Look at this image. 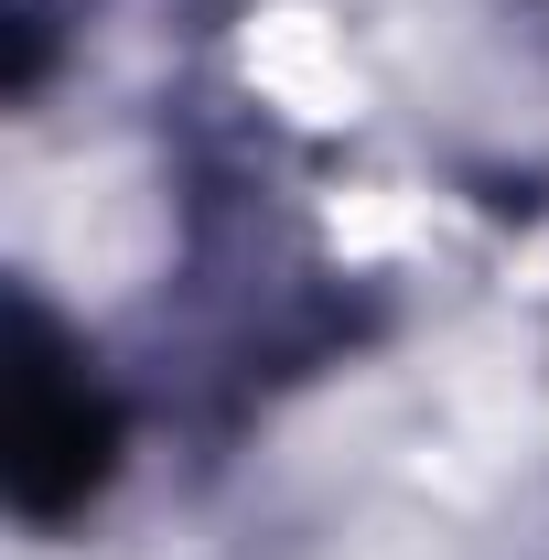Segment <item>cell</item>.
Segmentation results:
<instances>
[{"label": "cell", "mask_w": 549, "mask_h": 560, "mask_svg": "<svg viewBox=\"0 0 549 560\" xmlns=\"http://www.w3.org/2000/svg\"><path fill=\"white\" fill-rule=\"evenodd\" d=\"M108 453H119V420L86 388L44 313H22V366H11V506L22 517H66L108 486Z\"/></svg>", "instance_id": "cell-1"}]
</instances>
